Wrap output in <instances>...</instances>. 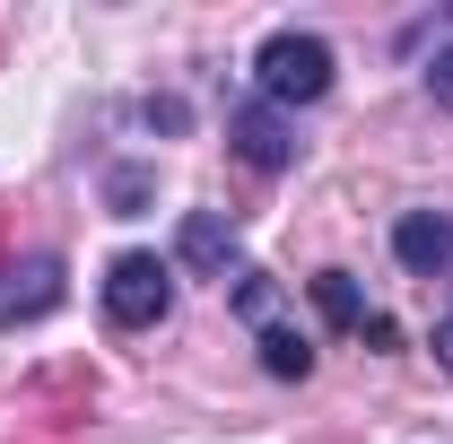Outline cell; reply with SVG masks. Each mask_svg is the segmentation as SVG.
<instances>
[{
	"label": "cell",
	"instance_id": "1",
	"mask_svg": "<svg viewBox=\"0 0 453 444\" xmlns=\"http://www.w3.org/2000/svg\"><path fill=\"white\" fill-rule=\"evenodd\" d=\"M332 44L323 35H296V27H280L262 53H253V79H262V105H323L332 96Z\"/></svg>",
	"mask_w": 453,
	"mask_h": 444
},
{
	"label": "cell",
	"instance_id": "2",
	"mask_svg": "<svg viewBox=\"0 0 453 444\" xmlns=\"http://www.w3.org/2000/svg\"><path fill=\"white\" fill-rule=\"evenodd\" d=\"M166 305H174V271L157 253H113V271H105V323L113 332H149V323H166Z\"/></svg>",
	"mask_w": 453,
	"mask_h": 444
},
{
	"label": "cell",
	"instance_id": "3",
	"mask_svg": "<svg viewBox=\"0 0 453 444\" xmlns=\"http://www.w3.org/2000/svg\"><path fill=\"white\" fill-rule=\"evenodd\" d=\"M226 140L244 149V166H262V174H280V166H296V140H288V122H280V105H235L226 113Z\"/></svg>",
	"mask_w": 453,
	"mask_h": 444
},
{
	"label": "cell",
	"instance_id": "4",
	"mask_svg": "<svg viewBox=\"0 0 453 444\" xmlns=\"http://www.w3.org/2000/svg\"><path fill=\"white\" fill-rule=\"evenodd\" d=\"M393 253L410 279H445L453 271V218L445 210H410V218L393 226Z\"/></svg>",
	"mask_w": 453,
	"mask_h": 444
},
{
	"label": "cell",
	"instance_id": "5",
	"mask_svg": "<svg viewBox=\"0 0 453 444\" xmlns=\"http://www.w3.org/2000/svg\"><path fill=\"white\" fill-rule=\"evenodd\" d=\"M174 262L201 271V279H226V271H235V226H226L219 210H192L183 235H174Z\"/></svg>",
	"mask_w": 453,
	"mask_h": 444
},
{
	"label": "cell",
	"instance_id": "6",
	"mask_svg": "<svg viewBox=\"0 0 453 444\" xmlns=\"http://www.w3.org/2000/svg\"><path fill=\"white\" fill-rule=\"evenodd\" d=\"M53 305H61V262H53V253H35L27 271L9 279V296H0V332H18V323H44Z\"/></svg>",
	"mask_w": 453,
	"mask_h": 444
},
{
	"label": "cell",
	"instance_id": "7",
	"mask_svg": "<svg viewBox=\"0 0 453 444\" xmlns=\"http://www.w3.org/2000/svg\"><path fill=\"white\" fill-rule=\"evenodd\" d=\"M314 305H323V323H332V332H366V323H375L349 271H323V279H314Z\"/></svg>",
	"mask_w": 453,
	"mask_h": 444
},
{
	"label": "cell",
	"instance_id": "8",
	"mask_svg": "<svg viewBox=\"0 0 453 444\" xmlns=\"http://www.w3.org/2000/svg\"><path fill=\"white\" fill-rule=\"evenodd\" d=\"M262 366H271L280 384H305V375H314V348L296 332H280V323H262Z\"/></svg>",
	"mask_w": 453,
	"mask_h": 444
},
{
	"label": "cell",
	"instance_id": "9",
	"mask_svg": "<svg viewBox=\"0 0 453 444\" xmlns=\"http://www.w3.org/2000/svg\"><path fill=\"white\" fill-rule=\"evenodd\" d=\"M427 96L453 113V53H436V61H427Z\"/></svg>",
	"mask_w": 453,
	"mask_h": 444
},
{
	"label": "cell",
	"instance_id": "10",
	"mask_svg": "<svg viewBox=\"0 0 453 444\" xmlns=\"http://www.w3.org/2000/svg\"><path fill=\"white\" fill-rule=\"evenodd\" d=\"M140 201H149V174H113V210H122V218H131V210H140Z\"/></svg>",
	"mask_w": 453,
	"mask_h": 444
},
{
	"label": "cell",
	"instance_id": "11",
	"mask_svg": "<svg viewBox=\"0 0 453 444\" xmlns=\"http://www.w3.org/2000/svg\"><path fill=\"white\" fill-rule=\"evenodd\" d=\"M436 366H445V375H453V314H445V323H436Z\"/></svg>",
	"mask_w": 453,
	"mask_h": 444
}]
</instances>
